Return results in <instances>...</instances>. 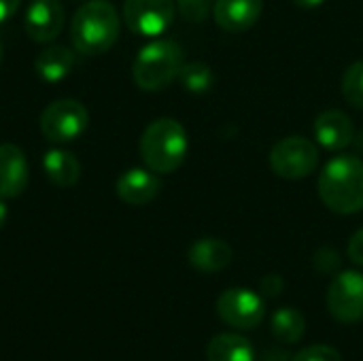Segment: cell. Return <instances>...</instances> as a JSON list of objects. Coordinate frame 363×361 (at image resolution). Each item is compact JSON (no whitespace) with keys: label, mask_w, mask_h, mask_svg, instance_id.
I'll use <instances>...</instances> for the list:
<instances>
[{"label":"cell","mask_w":363,"mask_h":361,"mask_svg":"<svg viewBox=\"0 0 363 361\" xmlns=\"http://www.w3.org/2000/svg\"><path fill=\"white\" fill-rule=\"evenodd\" d=\"M174 0H125V26L138 36H162L174 19Z\"/></svg>","instance_id":"cell-9"},{"label":"cell","mask_w":363,"mask_h":361,"mask_svg":"<svg viewBox=\"0 0 363 361\" xmlns=\"http://www.w3.org/2000/svg\"><path fill=\"white\" fill-rule=\"evenodd\" d=\"M189 151L187 132L181 121L160 117L151 121L140 136V157L157 174H170L181 168Z\"/></svg>","instance_id":"cell-3"},{"label":"cell","mask_w":363,"mask_h":361,"mask_svg":"<svg viewBox=\"0 0 363 361\" xmlns=\"http://www.w3.org/2000/svg\"><path fill=\"white\" fill-rule=\"evenodd\" d=\"M319 166V147L304 136H285L270 151V168L277 177L300 181L311 177Z\"/></svg>","instance_id":"cell-5"},{"label":"cell","mask_w":363,"mask_h":361,"mask_svg":"<svg viewBox=\"0 0 363 361\" xmlns=\"http://www.w3.org/2000/svg\"><path fill=\"white\" fill-rule=\"evenodd\" d=\"M313 134L319 147L328 151H342L353 143L355 128L347 113L338 109H328L317 115L313 123Z\"/></svg>","instance_id":"cell-12"},{"label":"cell","mask_w":363,"mask_h":361,"mask_svg":"<svg viewBox=\"0 0 363 361\" xmlns=\"http://www.w3.org/2000/svg\"><path fill=\"white\" fill-rule=\"evenodd\" d=\"M291 361H342L340 353L334 349V347H328V345H313V347H306L302 351H298Z\"/></svg>","instance_id":"cell-24"},{"label":"cell","mask_w":363,"mask_h":361,"mask_svg":"<svg viewBox=\"0 0 363 361\" xmlns=\"http://www.w3.org/2000/svg\"><path fill=\"white\" fill-rule=\"evenodd\" d=\"M74 64H77L74 51L64 45H51L47 49H43L34 60L36 74L47 83H57V81L66 79L70 74V70L74 68Z\"/></svg>","instance_id":"cell-16"},{"label":"cell","mask_w":363,"mask_h":361,"mask_svg":"<svg viewBox=\"0 0 363 361\" xmlns=\"http://www.w3.org/2000/svg\"><path fill=\"white\" fill-rule=\"evenodd\" d=\"M183 64V47L177 40L157 38L138 51L132 66V77L140 89L160 91L179 77Z\"/></svg>","instance_id":"cell-4"},{"label":"cell","mask_w":363,"mask_h":361,"mask_svg":"<svg viewBox=\"0 0 363 361\" xmlns=\"http://www.w3.org/2000/svg\"><path fill=\"white\" fill-rule=\"evenodd\" d=\"M270 330L274 334V338L283 345H294V343H300L304 338V332H306V319L300 311L296 309H279L274 315H272V321H270Z\"/></svg>","instance_id":"cell-19"},{"label":"cell","mask_w":363,"mask_h":361,"mask_svg":"<svg viewBox=\"0 0 363 361\" xmlns=\"http://www.w3.org/2000/svg\"><path fill=\"white\" fill-rule=\"evenodd\" d=\"M264 13V0H215L213 19L230 34L251 30Z\"/></svg>","instance_id":"cell-11"},{"label":"cell","mask_w":363,"mask_h":361,"mask_svg":"<svg viewBox=\"0 0 363 361\" xmlns=\"http://www.w3.org/2000/svg\"><path fill=\"white\" fill-rule=\"evenodd\" d=\"M89 123V113L79 100H55L40 115V132L49 143L77 140Z\"/></svg>","instance_id":"cell-6"},{"label":"cell","mask_w":363,"mask_h":361,"mask_svg":"<svg viewBox=\"0 0 363 361\" xmlns=\"http://www.w3.org/2000/svg\"><path fill=\"white\" fill-rule=\"evenodd\" d=\"M183 19L191 23H202L215 6V0H174Z\"/></svg>","instance_id":"cell-22"},{"label":"cell","mask_w":363,"mask_h":361,"mask_svg":"<svg viewBox=\"0 0 363 361\" xmlns=\"http://www.w3.org/2000/svg\"><path fill=\"white\" fill-rule=\"evenodd\" d=\"M317 191L321 202L336 215L363 211V160L357 155H336L319 172Z\"/></svg>","instance_id":"cell-1"},{"label":"cell","mask_w":363,"mask_h":361,"mask_svg":"<svg viewBox=\"0 0 363 361\" xmlns=\"http://www.w3.org/2000/svg\"><path fill=\"white\" fill-rule=\"evenodd\" d=\"M328 311L340 323L363 319V272L342 270L334 274L328 287Z\"/></svg>","instance_id":"cell-7"},{"label":"cell","mask_w":363,"mask_h":361,"mask_svg":"<svg viewBox=\"0 0 363 361\" xmlns=\"http://www.w3.org/2000/svg\"><path fill=\"white\" fill-rule=\"evenodd\" d=\"M64 28V6L60 0H32L26 11V32L34 43H49Z\"/></svg>","instance_id":"cell-10"},{"label":"cell","mask_w":363,"mask_h":361,"mask_svg":"<svg viewBox=\"0 0 363 361\" xmlns=\"http://www.w3.org/2000/svg\"><path fill=\"white\" fill-rule=\"evenodd\" d=\"M6 219H9V209H6V204H4V202L0 200V230L4 228Z\"/></svg>","instance_id":"cell-30"},{"label":"cell","mask_w":363,"mask_h":361,"mask_svg":"<svg viewBox=\"0 0 363 361\" xmlns=\"http://www.w3.org/2000/svg\"><path fill=\"white\" fill-rule=\"evenodd\" d=\"M43 168L49 181L57 187H72L81 177V164L74 153L64 149H51L43 157Z\"/></svg>","instance_id":"cell-18"},{"label":"cell","mask_w":363,"mask_h":361,"mask_svg":"<svg viewBox=\"0 0 363 361\" xmlns=\"http://www.w3.org/2000/svg\"><path fill=\"white\" fill-rule=\"evenodd\" d=\"M160 189H162V181L157 172L149 168H130L115 183V191L119 200L130 206L149 204L151 200H155Z\"/></svg>","instance_id":"cell-13"},{"label":"cell","mask_w":363,"mask_h":361,"mask_svg":"<svg viewBox=\"0 0 363 361\" xmlns=\"http://www.w3.org/2000/svg\"><path fill=\"white\" fill-rule=\"evenodd\" d=\"M217 315L236 330H255L266 317V304L259 294L245 287H232L217 298Z\"/></svg>","instance_id":"cell-8"},{"label":"cell","mask_w":363,"mask_h":361,"mask_svg":"<svg viewBox=\"0 0 363 361\" xmlns=\"http://www.w3.org/2000/svg\"><path fill=\"white\" fill-rule=\"evenodd\" d=\"M232 257H234L232 247L221 238H200L187 251L189 264L206 274L225 270L232 264Z\"/></svg>","instance_id":"cell-15"},{"label":"cell","mask_w":363,"mask_h":361,"mask_svg":"<svg viewBox=\"0 0 363 361\" xmlns=\"http://www.w3.org/2000/svg\"><path fill=\"white\" fill-rule=\"evenodd\" d=\"M30 181L26 153L17 145H0V198L11 200L23 194Z\"/></svg>","instance_id":"cell-14"},{"label":"cell","mask_w":363,"mask_h":361,"mask_svg":"<svg viewBox=\"0 0 363 361\" xmlns=\"http://www.w3.org/2000/svg\"><path fill=\"white\" fill-rule=\"evenodd\" d=\"M119 38V15L108 0H89L81 4L70 23V40L77 53L100 55Z\"/></svg>","instance_id":"cell-2"},{"label":"cell","mask_w":363,"mask_h":361,"mask_svg":"<svg viewBox=\"0 0 363 361\" xmlns=\"http://www.w3.org/2000/svg\"><path fill=\"white\" fill-rule=\"evenodd\" d=\"M342 96L351 106L363 109V60L353 62L345 70V74H342Z\"/></svg>","instance_id":"cell-21"},{"label":"cell","mask_w":363,"mask_h":361,"mask_svg":"<svg viewBox=\"0 0 363 361\" xmlns=\"http://www.w3.org/2000/svg\"><path fill=\"white\" fill-rule=\"evenodd\" d=\"M347 255H349V260H351L355 266H362L363 268V228H359V230L351 236V240H349V245H347Z\"/></svg>","instance_id":"cell-26"},{"label":"cell","mask_w":363,"mask_h":361,"mask_svg":"<svg viewBox=\"0 0 363 361\" xmlns=\"http://www.w3.org/2000/svg\"><path fill=\"white\" fill-rule=\"evenodd\" d=\"M283 289H285V281L279 274H266L259 281V291H262L264 298H277V296L283 294Z\"/></svg>","instance_id":"cell-25"},{"label":"cell","mask_w":363,"mask_h":361,"mask_svg":"<svg viewBox=\"0 0 363 361\" xmlns=\"http://www.w3.org/2000/svg\"><path fill=\"white\" fill-rule=\"evenodd\" d=\"M21 0H0V23H4L6 19H11L17 9H19Z\"/></svg>","instance_id":"cell-28"},{"label":"cell","mask_w":363,"mask_h":361,"mask_svg":"<svg viewBox=\"0 0 363 361\" xmlns=\"http://www.w3.org/2000/svg\"><path fill=\"white\" fill-rule=\"evenodd\" d=\"M325 0H294V4L296 6H300V9H319L321 4H323Z\"/></svg>","instance_id":"cell-29"},{"label":"cell","mask_w":363,"mask_h":361,"mask_svg":"<svg viewBox=\"0 0 363 361\" xmlns=\"http://www.w3.org/2000/svg\"><path fill=\"white\" fill-rule=\"evenodd\" d=\"M340 264H342V257L332 247H321L313 255V266H315V270L319 274H338L340 272Z\"/></svg>","instance_id":"cell-23"},{"label":"cell","mask_w":363,"mask_h":361,"mask_svg":"<svg viewBox=\"0 0 363 361\" xmlns=\"http://www.w3.org/2000/svg\"><path fill=\"white\" fill-rule=\"evenodd\" d=\"M0 60H2V45H0Z\"/></svg>","instance_id":"cell-31"},{"label":"cell","mask_w":363,"mask_h":361,"mask_svg":"<svg viewBox=\"0 0 363 361\" xmlns=\"http://www.w3.org/2000/svg\"><path fill=\"white\" fill-rule=\"evenodd\" d=\"M177 79L191 94H206L215 85V72L206 62H187V64H183Z\"/></svg>","instance_id":"cell-20"},{"label":"cell","mask_w":363,"mask_h":361,"mask_svg":"<svg viewBox=\"0 0 363 361\" xmlns=\"http://www.w3.org/2000/svg\"><path fill=\"white\" fill-rule=\"evenodd\" d=\"M259 361H291V355L287 349L283 347H268L262 355H259Z\"/></svg>","instance_id":"cell-27"},{"label":"cell","mask_w":363,"mask_h":361,"mask_svg":"<svg viewBox=\"0 0 363 361\" xmlns=\"http://www.w3.org/2000/svg\"><path fill=\"white\" fill-rule=\"evenodd\" d=\"M206 361H255V349L249 338L234 332H223L211 338Z\"/></svg>","instance_id":"cell-17"}]
</instances>
